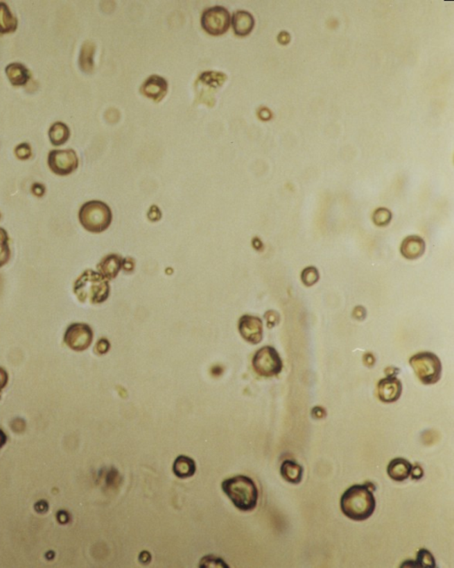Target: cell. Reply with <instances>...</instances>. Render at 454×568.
Here are the masks:
<instances>
[{"label":"cell","instance_id":"3","mask_svg":"<svg viewBox=\"0 0 454 568\" xmlns=\"http://www.w3.org/2000/svg\"><path fill=\"white\" fill-rule=\"evenodd\" d=\"M223 491L241 512H250L256 508L259 501V490L250 477L239 475L227 478L222 483Z\"/></svg>","mask_w":454,"mask_h":568},{"label":"cell","instance_id":"15","mask_svg":"<svg viewBox=\"0 0 454 568\" xmlns=\"http://www.w3.org/2000/svg\"><path fill=\"white\" fill-rule=\"evenodd\" d=\"M425 242L421 237L416 235L408 236L401 245V253L408 260H415L424 254Z\"/></svg>","mask_w":454,"mask_h":568},{"label":"cell","instance_id":"32","mask_svg":"<svg viewBox=\"0 0 454 568\" xmlns=\"http://www.w3.org/2000/svg\"><path fill=\"white\" fill-rule=\"evenodd\" d=\"M0 218H1V215H0Z\"/></svg>","mask_w":454,"mask_h":568},{"label":"cell","instance_id":"31","mask_svg":"<svg viewBox=\"0 0 454 568\" xmlns=\"http://www.w3.org/2000/svg\"><path fill=\"white\" fill-rule=\"evenodd\" d=\"M6 440H8V437H6V433L0 429V449L6 444Z\"/></svg>","mask_w":454,"mask_h":568},{"label":"cell","instance_id":"27","mask_svg":"<svg viewBox=\"0 0 454 568\" xmlns=\"http://www.w3.org/2000/svg\"><path fill=\"white\" fill-rule=\"evenodd\" d=\"M15 154L19 159L26 160L33 155V149H31V147L28 143L22 142L15 149Z\"/></svg>","mask_w":454,"mask_h":568},{"label":"cell","instance_id":"29","mask_svg":"<svg viewBox=\"0 0 454 568\" xmlns=\"http://www.w3.org/2000/svg\"><path fill=\"white\" fill-rule=\"evenodd\" d=\"M31 191H33L35 196L41 197H43L44 192H46V187H44L43 184L36 183L31 187Z\"/></svg>","mask_w":454,"mask_h":568},{"label":"cell","instance_id":"4","mask_svg":"<svg viewBox=\"0 0 454 568\" xmlns=\"http://www.w3.org/2000/svg\"><path fill=\"white\" fill-rule=\"evenodd\" d=\"M79 222L88 232L99 234L107 231L112 222V212L107 203L99 200L85 203L78 212Z\"/></svg>","mask_w":454,"mask_h":568},{"label":"cell","instance_id":"21","mask_svg":"<svg viewBox=\"0 0 454 568\" xmlns=\"http://www.w3.org/2000/svg\"><path fill=\"white\" fill-rule=\"evenodd\" d=\"M49 138L53 145L60 146L64 144L71 136V131L66 124L57 121L51 126Z\"/></svg>","mask_w":454,"mask_h":568},{"label":"cell","instance_id":"5","mask_svg":"<svg viewBox=\"0 0 454 568\" xmlns=\"http://www.w3.org/2000/svg\"><path fill=\"white\" fill-rule=\"evenodd\" d=\"M410 365L416 376L424 385H433L439 381L442 365L436 354L422 352L410 359Z\"/></svg>","mask_w":454,"mask_h":568},{"label":"cell","instance_id":"13","mask_svg":"<svg viewBox=\"0 0 454 568\" xmlns=\"http://www.w3.org/2000/svg\"><path fill=\"white\" fill-rule=\"evenodd\" d=\"M255 20L250 12L245 10H238L234 12L232 17V25L237 36L244 37L252 33Z\"/></svg>","mask_w":454,"mask_h":568},{"label":"cell","instance_id":"8","mask_svg":"<svg viewBox=\"0 0 454 568\" xmlns=\"http://www.w3.org/2000/svg\"><path fill=\"white\" fill-rule=\"evenodd\" d=\"M47 162L51 171L64 176L78 167L79 160L74 149H53L49 152Z\"/></svg>","mask_w":454,"mask_h":568},{"label":"cell","instance_id":"26","mask_svg":"<svg viewBox=\"0 0 454 568\" xmlns=\"http://www.w3.org/2000/svg\"><path fill=\"white\" fill-rule=\"evenodd\" d=\"M302 280L306 286H312L314 283H316L317 281L319 280V273H317L316 268L310 267L304 269L303 274H302Z\"/></svg>","mask_w":454,"mask_h":568},{"label":"cell","instance_id":"23","mask_svg":"<svg viewBox=\"0 0 454 568\" xmlns=\"http://www.w3.org/2000/svg\"><path fill=\"white\" fill-rule=\"evenodd\" d=\"M11 258L10 238L4 228H0V267H4Z\"/></svg>","mask_w":454,"mask_h":568},{"label":"cell","instance_id":"30","mask_svg":"<svg viewBox=\"0 0 454 568\" xmlns=\"http://www.w3.org/2000/svg\"><path fill=\"white\" fill-rule=\"evenodd\" d=\"M110 344L107 340H101L98 342L97 346H95V350L99 353H105L109 350Z\"/></svg>","mask_w":454,"mask_h":568},{"label":"cell","instance_id":"16","mask_svg":"<svg viewBox=\"0 0 454 568\" xmlns=\"http://www.w3.org/2000/svg\"><path fill=\"white\" fill-rule=\"evenodd\" d=\"M412 465L404 458H395L388 465V474L392 480L404 481L411 475Z\"/></svg>","mask_w":454,"mask_h":568},{"label":"cell","instance_id":"18","mask_svg":"<svg viewBox=\"0 0 454 568\" xmlns=\"http://www.w3.org/2000/svg\"><path fill=\"white\" fill-rule=\"evenodd\" d=\"M281 474L288 483L299 484L303 478L304 469L296 462L286 460L282 462Z\"/></svg>","mask_w":454,"mask_h":568},{"label":"cell","instance_id":"25","mask_svg":"<svg viewBox=\"0 0 454 568\" xmlns=\"http://www.w3.org/2000/svg\"><path fill=\"white\" fill-rule=\"evenodd\" d=\"M392 219V213L387 209H378L374 215V222L377 226H386Z\"/></svg>","mask_w":454,"mask_h":568},{"label":"cell","instance_id":"9","mask_svg":"<svg viewBox=\"0 0 454 568\" xmlns=\"http://www.w3.org/2000/svg\"><path fill=\"white\" fill-rule=\"evenodd\" d=\"M93 340V331L85 324H72L67 328L64 334V343L67 346L77 352L89 349Z\"/></svg>","mask_w":454,"mask_h":568},{"label":"cell","instance_id":"11","mask_svg":"<svg viewBox=\"0 0 454 568\" xmlns=\"http://www.w3.org/2000/svg\"><path fill=\"white\" fill-rule=\"evenodd\" d=\"M168 91V82L159 75L149 76L141 86V92L145 97L155 101L163 100Z\"/></svg>","mask_w":454,"mask_h":568},{"label":"cell","instance_id":"17","mask_svg":"<svg viewBox=\"0 0 454 568\" xmlns=\"http://www.w3.org/2000/svg\"><path fill=\"white\" fill-rule=\"evenodd\" d=\"M6 73L9 81L15 85H24L30 78V70L20 62H12L6 66Z\"/></svg>","mask_w":454,"mask_h":568},{"label":"cell","instance_id":"22","mask_svg":"<svg viewBox=\"0 0 454 568\" xmlns=\"http://www.w3.org/2000/svg\"><path fill=\"white\" fill-rule=\"evenodd\" d=\"M95 44L91 41H87L82 44L80 56H79V65L85 72H90L94 69V53Z\"/></svg>","mask_w":454,"mask_h":568},{"label":"cell","instance_id":"12","mask_svg":"<svg viewBox=\"0 0 454 568\" xmlns=\"http://www.w3.org/2000/svg\"><path fill=\"white\" fill-rule=\"evenodd\" d=\"M402 392V384L395 376H388L378 383L377 394L380 400L390 403L398 401Z\"/></svg>","mask_w":454,"mask_h":568},{"label":"cell","instance_id":"1","mask_svg":"<svg viewBox=\"0 0 454 568\" xmlns=\"http://www.w3.org/2000/svg\"><path fill=\"white\" fill-rule=\"evenodd\" d=\"M340 506L347 518L363 521L373 515L376 502L369 485H354L342 494Z\"/></svg>","mask_w":454,"mask_h":568},{"label":"cell","instance_id":"19","mask_svg":"<svg viewBox=\"0 0 454 568\" xmlns=\"http://www.w3.org/2000/svg\"><path fill=\"white\" fill-rule=\"evenodd\" d=\"M196 465L193 459L186 456H180L173 465V472L177 477L186 478L195 474Z\"/></svg>","mask_w":454,"mask_h":568},{"label":"cell","instance_id":"10","mask_svg":"<svg viewBox=\"0 0 454 568\" xmlns=\"http://www.w3.org/2000/svg\"><path fill=\"white\" fill-rule=\"evenodd\" d=\"M239 331L247 342L259 344L262 340L263 324L259 317L243 315L240 319Z\"/></svg>","mask_w":454,"mask_h":568},{"label":"cell","instance_id":"24","mask_svg":"<svg viewBox=\"0 0 454 568\" xmlns=\"http://www.w3.org/2000/svg\"><path fill=\"white\" fill-rule=\"evenodd\" d=\"M410 566L434 567L436 566V564H435V558L433 555H431L430 552L422 549V550L418 552L417 560H416V562L412 563Z\"/></svg>","mask_w":454,"mask_h":568},{"label":"cell","instance_id":"28","mask_svg":"<svg viewBox=\"0 0 454 568\" xmlns=\"http://www.w3.org/2000/svg\"><path fill=\"white\" fill-rule=\"evenodd\" d=\"M8 372H6L4 369L0 367V394H1L3 389L6 387V385H8Z\"/></svg>","mask_w":454,"mask_h":568},{"label":"cell","instance_id":"14","mask_svg":"<svg viewBox=\"0 0 454 568\" xmlns=\"http://www.w3.org/2000/svg\"><path fill=\"white\" fill-rule=\"evenodd\" d=\"M123 265H125V260L116 254H111L105 257L98 265L97 268L105 279L111 280L115 278L119 274Z\"/></svg>","mask_w":454,"mask_h":568},{"label":"cell","instance_id":"2","mask_svg":"<svg viewBox=\"0 0 454 568\" xmlns=\"http://www.w3.org/2000/svg\"><path fill=\"white\" fill-rule=\"evenodd\" d=\"M73 292L82 303L101 304L109 298L110 288L107 280L99 272L89 269L76 280Z\"/></svg>","mask_w":454,"mask_h":568},{"label":"cell","instance_id":"20","mask_svg":"<svg viewBox=\"0 0 454 568\" xmlns=\"http://www.w3.org/2000/svg\"><path fill=\"white\" fill-rule=\"evenodd\" d=\"M17 19L5 2H0V33H9L17 28Z\"/></svg>","mask_w":454,"mask_h":568},{"label":"cell","instance_id":"7","mask_svg":"<svg viewBox=\"0 0 454 568\" xmlns=\"http://www.w3.org/2000/svg\"><path fill=\"white\" fill-rule=\"evenodd\" d=\"M253 368L257 374L270 378L281 373L282 360L277 351L271 346H265L255 354L253 358Z\"/></svg>","mask_w":454,"mask_h":568},{"label":"cell","instance_id":"6","mask_svg":"<svg viewBox=\"0 0 454 568\" xmlns=\"http://www.w3.org/2000/svg\"><path fill=\"white\" fill-rule=\"evenodd\" d=\"M201 24L206 33L213 36L224 34L230 27V12L222 6L207 8L202 12Z\"/></svg>","mask_w":454,"mask_h":568}]
</instances>
